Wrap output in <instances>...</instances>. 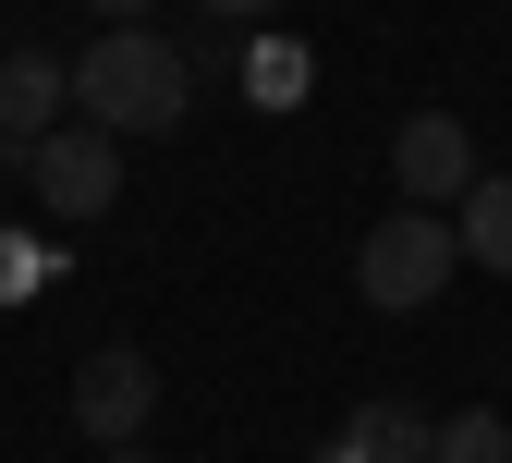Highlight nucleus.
<instances>
[{
    "mask_svg": "<svg viewBox=\"0 0 512 463\" xmlns=\"http://www.w3.org/2000/svg\"><path fill=\"white\" fill-rule=\"evenodd\" d=\"M25 183L49 220H110L122 208V135H98V122H49V135L25 147Z\"/></svg>",
    "mask_w": 512,
    "mask_h": 463,
    "instance_id": "obj_3",
    "label": "nucleus"
},
{
    "mask_svg": "<svg viewBox=\"0 0 512 463\" xmlns=\"http://www.w3.org/2000/svg\"><path fill=\"white\" fill-rule=\"evenodd\" d=\"M74 110V61L61 49H0V147H37Z\"/></svg>",
    "mask_w": 512,
    "mask_h": 463,
    "instance_id": "obj_6",
    "label": "nucleus"
},
{
    "mask_svg": "<svg viewBox=\"0 0 512 463\" xmlns=\"http://www.w3.org/2000/svg\"><path fill=\"white\" fill-rule=\"evenodd\" d=\"M439 463H512V427H500L488 403H464V415H439Z\"/></svg>",
    "mask_w": 512,
    "mask_h": 463,
    "instance_id": "obj_10",
    "label": "nucleus"
},
{
    "mask_svg": "<svg viewBox=\"0 0 512 463\" xmlns=\"http://www.w3.org/2000/svg\"><path fill=\"white\" fill-rule=\"evenodd\" d=\"M452 232H464V269L512 281V171H476V183H464V208H452Z\"/></svg>",
    "mask_w": 512,
    "mask_h": 463,
    "instance_id": "obj_8",
    "label": "nucleus"
},
{
    "mask_svg": "<svg viewBox=\"0 0 512 463\" xmlns=\"http://www.w3.org/2000/svg\"><path fill=\"white\" fill-rule=\"evenodd\" d=\"M317 463H439V415H415V403H354L330 439H317Z\"/></svg>",
    "mask_w": 512,
    "mask_h": 463,
    "instance_id": "obj_7",
    "label": "nucleus"
},
{
    "mask_svg": "<svg viewBox=\"0 0 512 463\" xmlns=\"http://www.w3.org/2000/svg\"><path fill=\"white\" fill-rule=\"evenodd\" d=\"M452 269H464V232L439 220V208H391V220L354 244V293H366L378 317H415V305H439V293H452Z\"/></svg>",
    "mask_w": 512,
    "mask_h": 463,
    "instance_id": "obj_2",
    "label": "nucleus"
},
{
    "mask_svg": "<svg viewBox=\"0 0 512 463\" xmlns=\"http://www.w3.org/2000/svg\"><path fill=\"white\" fill-rule=\"evenodd\" d=\"M147 415H159V366H147L135 342H98V354L74 366V427H86L98 451H122V439H147Z\"/></svg>",
    "mask_w": 512,
    "mask_h": 463,
    "instance_id": "obj_4",
    "label": "nucleus"
},
{
    "mask_svg": "<svg viewBox=\"0 0 512 463\" xmlns=\"http://www.w3.org/2000/svg\"><path fill=\"white\" fill-rule=\"evenodd\" d=\"M159 13V0H98V25H147Z\"/></svg>",
    "mask_w": 512,
    "mask_h": 463,
    "instance_id": "obj_13",
    "label": "nucleus"
},
{
    "mask_svg": "<svg viewBox=\"0 0 512 463\" xmlns=\"http://www.w3.org/2000/svg\"><path fill=\"white\" fill-rule=\"evenodd\" d=\"M391 183H403V208H439V220H452L464 183H476V135H464L452 110H415L403 135H391Z\"/></svg>",
    "mask_w": 512,
    "mask_h": 463,
    "instance_id": "obj_5",
    "label": "nucleus"
},
{
    "mask_svg": "<svg viewBox=\"0 0 512 463\" xmlns=\"http://www.w3.org/2000/svg\"><path fill=\"white\" fill-rule=\"evenodd\" d=\"M305 74H317V61H305L293 37H244V49H232V86H244L256 110H305Z\"/></svg>",
    "mask_w": 512,
    "mask_h": 463,
    "instance_id": "obj_9",
    "label": "nucleus"
},
{
    "mask_svg": "<svg viewBox=\"0 0 512 463\" xmlns=\"http://www.w3.org/2000/svg\"><path fill=\"white\" fill-rule=\"evenodd\" d=\"M37 269H49V256H37L25 232H0V305H25V293H37Z\"/></svg>",
    "mask_w": 512,
    "mask_h": 463,
    "instance_id": "obj_11",
    "label": "nucleus"
},
{
    "mask_svg": "<svg viewBox=\"0 0 512 463\" xmlns=\"http://www.w3.org/2000/svg\"><path fill=\"white\" fill-rule=\"evenodd\" d=\"M98 463H159V451H147V439H122V451H98Z\"/></svg>",
    "mask_w": 512,
    "mask_h": 463,
    "instance_id": "obj_14",
    "label": "nucleus"
},
{
    "mask_svg": "<svg viewBox=\"0 0 512 463\" xmlns=\"http://www.w3.org/2000/svg\"><path fill=\"white\" fill-rule=\"evenodd\" d=\"M196 13H208V25H269L281 0H196Z\"/></svg>",
    "mask_w": 512,
    "mask_h": 463,
    "instance_id": "obj_12",
    "label": "nucleus"
},
{
    "mask_svg": "<svg viewBox=\"0 0 512 463\" xmlns=\"http://www.w3.org/2000/svg\"><path fill=\"white\" fill-rule=\"evenodd\" d=\"M183 110H196V61L159 25H98V49L74 61V122H98V135H171Z\"/></svg>",
    "mask_w": 512,
    "mask_h": 463,
    "instance_id": "obj_1",
    "label": "nucleus"
}]
</instances>
